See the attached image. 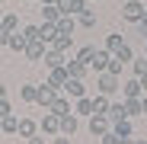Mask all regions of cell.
Returning <instances> with one entry per match:
<instances>
[{
	"label": "cell",
	"mask_w": 147,
	"mask_h": 144,
	"mask_svg": "<svg viewBox=\"0 0 147 144\" xmlns=\"http://www.w3.org/2000/svg\"><path fill=\"white\" fill-rule=\"evenodd\" d=\"M96 87H99V93H106V96H115V93L121 90V77L102 70V74H96Z\"/></svg>",
	"instance_id": "1"
},
{
	"label": "cell",
	"mask_w": 147,
	"mask_h": 144,
	"mask_svg": "<svg viewBox=\"0 0 147 144\" xmlns=\"http://www.w3.org/2000/svg\"><path fill=\"white\" fill-rule=\"evenodd\" d=\"M109 131H112V118L93 112V115H90V135H93V138H102V135H109Z\"/></svg>",
	"instance_id": "2"
},
{
	"label": "cell",
	"mask_w": 147,
	"mask_h": 144,
	"mask_svg": "<svg viewBox=\"0 0 147 144\" xmlns=\"http://www.w3.org/2000/svg\"><path fill=\"white\" fill-rule=\"evenodd\" d=\"M55 99H58V87H51V83L45 80V87H38V93H35V106H42V109L48 112Z\"/></svg>",
	"instance_id": "3"
},
{
	"label": "cell",
	"mask_w": 147,
	"mask_h": 144,
	"mask_svg": "<svg viewBox=\"0 0 147 144\" xmlns=\"http://www.w3.org/2000/svg\"><path fill=\"white\" fill-rule=\"evenodd\" d=\"M144 13H147V7L141 3V0H125V7H121V16H125L128 22H138Z\"/></svg>",
	"instance_id": "4"
},
{
	"label": "cell",
	"mask_w": 147,
	"mask_h": 144,
	"mask_svg": "<svg viewBox=\"0 0 147 144\" xmlns=\"http://www.w3.org/2000/svg\"><path fill=\"white\" fill-rule=\"evenodd\" d=\"M58 10L61 16H80L86 10V0H58Z\"/></svg>",
	"instance_id": "5"
},
{
	"label": "cell",
	"mask_w": 147,
	"mask_h": 144,
	"mask_svg": "<svg viewBox=\"0 0 147 144\" xmlns=\"http://www.w3.org/2000/svg\"><path fill=\"white\" fill-rule=\"evenodd\" d=\"M38 128H42V135H61V115L45 112V118L38 122Z\"/></svg>",
	"instance_id": "6"
},
{
	"label": "cell",
	"mask_w": 147,
	"mask_h": 144,
	"mask_svg": "<svg viewBox=\"0 0 147 144\" xmlns=\"http://www.w3.org/2000/svg\"><path fill=\"white\" fill-rule=\"evenodd\" d=\"M109 61H112V55L106 51V48H96V55H93V61H90V70L102 74V70H109Z\"/></svg>",
	"instance_id": "7"
},
{
	"label": "cell",
	"mask_w": 147,
	"mask_h": 144,
	"mask_svg": "<svg viewBox=\"0 0 147 144\" xmlns=\"http://www.w3.org/2000/svg\"><path fill=\"white\" fill-rule=\"evenodd\" d=\"M61 90H64V96H70V99L86 96V87H83V80H77V77H67V83H64Z\"/></svg>",
	"instance_id": "8"
},
{
	"label": "cell",
	"mask_w": 147,
	"mask_h": 144,
	"mask_svg": "<svg viewBox=\"0 0 147 144\" xmlns=\"http://www.w3.org/2000/svg\"><path fill=\"white\" fill-rule=\"evenodd\" d=\"M64 67H67V77H77V80H83V77H86V70H90L83 61H77L74 55H67V64H64Z\"/></svg>",
	"instance_id": "9"
},
{
	"label": "cell",
	"mask_w": 147,
	"mask_h": 144,
	"mask_svg": "<svg viewBox=\"0 0 147 144\" xmlns=\"http://www.w3.org/2000/svg\"><path fill=\"white\" fill-rule=\"evenodd\" d=\"M67 64V55L64 51H58V48H51L48 45V51H45V67L51 70V67H64Z\"/></svg>",
	"instance_id": "10"
},
{
	"label": "cell",
	"mask_w": 147,
	"mask_h": 144,
	"mask_svg": "<svg viewBox=\"0 0 147 144\" xmlns=\"http://www.w3.org/2000/svg\"><path fill=\"white\" fill-rule=\"evenodd\" d=\"M121 96L125 99H131V96H144V87H141V77H131L121 83Z\"/></svg>",
	"instance_id": "11"
},
{
	"label": "cell",
	"mask_w": 147,
	"mask_h": 144,
	"mask_svg": "<svg viewBox=\"0 0 147 144\" xmlns=\"http://www.w3.org/2000/svg\"><path fill=\"white\" fill-rule=\"evenodd\" d=\"M70 103H74L70 96H58V99L51 103V109H48V112H55V115H61V118H64V115H70V112H74V106H70Z\"/></svg>",
	"instance_id": "12"
},
{
	"label": "cell",
	"mask_w": 147,
	"mask_h": 144,
	"mask_svg": "<svg viewBox=\"0 0 147 144\" xmlns=\"http://www.w3.org/2000/svg\"><path fill=\"white\" fill-rule=\"evenodd\" d=\"M45 51H48V45H45V42H29L22 55H26L29 61H42V58H45Z\"/></svg>",
	"instance_id": "13"
},
{
	"label": "cell",
	"mask_w": 147,
	"mask_h": 144,
	"mask_svg": "<svg viewBox=\"0 0 147 144\" xmlns=\"http://www.w3.org/2000/svg\"><path fill=\"white\" fill-rule=\"evenodd\" d=\"M112 131L118 138H134V128H131V118H115L112 122Z\"/></svg>",
	"instance_id": "14"
},
{
	"label": "cell",
	"mask_w": 147,
	"mask_h": 144,
	"mask_svg": "<svg viewBox=\"0 0 147 144\" xmlns=\"http://www.w3.org/2000/svg\"><path fill=\"white\" fill-rule=\"evenodd\" d=\"M80 128V118H77V112H70V115H64L61 118V135H74Z\"/></svg>",
	"instance_id": "15"
},
{
	"label": "cell",
	"mask_w": 147,
	"mask_h": 144,
	"mask_svg": "<svg viewBox=\"0 0 147 144\" xmlns=\"http://www.w3.org/2000/svg\"><path fill=\"white\" fill-rule=\"evenodd\" d=\"M55 35H58V26H55V22H42V26H38V39H42L45 45H51Z\"/></svg>",
	"instance_id": "16"
},
{
	"label": "cell",
	"mask_w": 147,
	"mask_h": 144,
	"mask_svg": "<svg viewBox=\"0 0 147 144\" xmlns=\"http://www.w3.org/2000/svg\"><path fill=\"white\" fill-rule=\"evenodd\" d=\"M74 112H77V115H93V96H80V99H74Z\"/></svg>",
	"instance_id": "17"
},
{
	"label": "cell",
	"mask_w": 147,
	"mask_h": 144,
	"mask_svg": "<svg viewBox=\"0 0 147 144\" xmlns=\"http://www.w3.org/2000/svg\"><path fill=\"white\" fill-rule=\"evenodd\" d=\"M42 19H45V22H55V26H58V19H61L58 3H42Z\"/></svg>",
	"instance_id": "18"
},
{
	"label": "cell",
	"mask_w": 147,
	"mask_h": 144,
	"mask_svg": "<svg viewBox=\"0 0 147 144\" xmlns=\"http://www.w3.org/2000/svg\"><path fill=\"white\" fill-rule=\"evenodd\" d=\"M51 48H58V51H64V55L74 51V35H61V32H58L55 42H51Z\"/></svg>",
	"instance_id": "19"
},
{
	"label": "cell",
	"mask_w": 147,
	"mask_h": 144,
	"mask_svg": "<svg viewBox=\"0 0 147 144\" xmlns=\"http://www.w3.org/2000/svg\"><path fill=\"white\" fill-rule=\"evenodd\" d=\"M125 115H128V118H134V115H144L141 96H131V99H125Z\"/></svg>",
	"instance_id": "20"
},
{
	"label": "cell",
	"mask_w": 147,
	"mask_h": 144,
	"mask_svg": "<svg viewBox=\"0 0 147 144\" xmlns=\"http://www.w3.org/2000/svg\"><path fill=\"white\" fill-rule=\"evenodd\" d=\"M35 131H38V125L32 122V118H19V128H16V135H19V138H32Z\"/></svg>",
	"instance_id": "21"
},
{
	"label": "cell",
	"mask_w": 147,
	"mask_h": 144,
	"mask_svg": "<svg viewBox=\"0 0 147 144\" xmlns=\"http://www.w3.org/2000/svg\"><path fill=\"white\" fill-rule=\"evenodd\" d=\"M48 83L61 90V87L67 83V67H51V77H48Z\"/></svg>",
	"instance_id": "22"
},
{
	"label": "cell",
	"mask_w": 147,
	"mask_h": 144,
	"mask_svg": "<svg viewBox=\"0 0 147 144\" xmlns=\"http://www.w3.org/2000/svg\"><path fill=\"white\" fill-rule=\"evenodd\" d=\"M109 106H112V103H109V96H106V93H96V96H93V112L106 115V112H109Z\"/></svg>",
	"instance_id": "23"
},
{
	"label": "cell",
	"mask_w": 147,
	"mask_h": 144,
	"mask_svg": "<svg viewBox=\"0 0 147 144\" xmlns=\"http://www.w3.org/2000/svg\"><path fill=\"white\" fill-rule=\"evenodd\" d=\"M74 26H77L74 16H61V19H58V32H61V35H74Z\"/></svg>",
	"instance_id": "24"
},
{
	"label": "cell",
	"mask_w": 147,
	"mask_h": 144,
	"mask_svg": "<svg viewBox=\"0 0 147 144\" xmlns=\"http://www.w3.org/2000/svg\"><path fill=\"white\" fill-rule=\"evenodd\" d=\"M121 45H125V39H121L118 32H112V35H106V51H109V55H115V51H118Z\"/></svg>",
	"instance_id": "25"
},
{
	"label": "cell",
	"mask_w": 147,
	"mask_h": 144,
	"mask_svg": "<svg viewBox=\"0 0 147 144\" xmlns=\"http://www.w3.org/2000/svg\"><path fill=\"white\" fill-rule=\"evenodd\" d=\"M35 93H38V87L35 83H26V87H19V99L22 103H35Z\"/></svg>",
	"instance_id": "26"
},
{
	"label": "cell",
	"mask_w": 147,
	"mask_h": 144,
	"mask_svg": "<svg viewBox=\"0 0 147 144\" xmlns=\"http://www.w3.org/2000/svg\"><path fill=\"white\" fill-rule=\"evenodd\" d=\"M0 26H3L7 32H19V16L16 13H7L3 19H0Z\"/></svg>",
	"instance_id": "27"
},
{
	"label": "cell",
	"mask_w": 147,
	"mask_h": 144,
	"mask_svg": "<svg viewBox=\"0 0 147 144\" xmlns=\"http://www.w3.org/2000/svg\"><path fill=\"white\" fill-rule=\"evenodd\" d=\"M7 45L13 48V51H19V55H22V51H26V45H29V42H26V39H22L19 32H10V42H7Z\"/></svg>",
	"instance_id": "28"
},
{
	"label": "cell",
	"mask_w": 147,
	"mask_h": 144,
	"mask_svg": "<svg viewBox=\"0 0 147 144\" xmlns=\"http://www.w3.org/2000/svg\"><path fill=\"white\" fill-rule=\"evenodd\" d=\"M16 128H19V118L16 115H7L3 122H0V131H3V135H16Z\"/></svg>",
	"instance_id": "29"
},
{
	"label": "cell",
	"mask_w": 147,
	"mask_h": 144,
	"mask_svg": "<svg viewBox=\"0 0 147 144\" xmlns=\"http://www.w3.org/2000/svg\"><path fill=\"white\" fill-rule=\"evenodd\" d=\"M93 55H96V48H93V45H83V48H77V55H74V58H77V61H83V64L90 67Z\"/></svg>",
	"instance_id": "30"
},
{
	"label": "cell",
	"mask_w": 147,
	"mask_h": 144,
	"mask_svg": "<svg viewBox=\"0 0 147 144\" xmlns=\"http://www.w3.org/2000/svg\"><path fill=\"white\" fill-rule=\"evenodd\" d=\"M115 58H118L121 64H131V61H134V51H131V45L125 42V45H121V48H118V51H115Z\"/></svg>",
	"instance_id": "31"
},
{
	"label": "cell",
	"mask_w": 147,
	"mask_h": 144,
	"mask_svg": "<svg viewBox=\"0 0 147 144\" xmlns=\"http://www.w3.org/2000/svg\"><path fill=\"white\" fill-rule=\"evenodd\" d=\"M106 115H109V118H112V122H115V118H128V115H125V99H121V103H112V106H109V112H106Z\"/></svg>",
	"instance_id": "32"
},
{
	"label": "cell",
	"mask_w": 147,
	"mask_h": 144,
	"mask_svg": "<svg viewBox=\"0 0 147 144\" xmlns=\"http://www.w3.org/2000/svg\"><path fill=\"white\" fill-rule=\"evenodd\" d=\"M77 22H80L83 29H93V26H96V13H93V10H83V13L77 16Z\"/></svg>",
	"instance_id": "33"
},
{
	"label": "cell",
	"mask_w": 147,
	"mask_h": 144,
	"mask_svg": "<svg viewBox=\"0 0 147 144\" xmlns=\"http://www.w3.org/2000/svg\"><path fill=\"white\" fill-rule=\"evenodd\" d=\"M131 70H134V77H144L147 74V58H134L131 61Z\"/></svg>",
	"instance_id": "34"
},
{
	"label": "cell",
	"mask_w": 147,
	"mask_h": 144,
	"mask_svg": "<svg viewBox=\"0 0 147 144\" xmlns=\"http://www.w3.org/2000/svg\"><path fill=\"white\" fill-rule=\"evenodd\" d=\"M22 39H26V42H42L38 39V26H26V29H22Z\"/></svg>",
	"instance_id": "35"
},
{
	"label": "cell",
	"mask_w": 147,
	"mask_h": 144,
	"mask_svg": "<svg viewBox=\"0 0 147 144\" xmlns=\"http://www.w3.org/2000/svg\"><path fill=\"white\" fill-rule=\"evenodd\" d=\"M121 67H125V64H121V61L112 55V61H109V74H118V77H121Z\"/></svg>",
	"instance_id": "36"
},
{
	"label": "cell",
	"mask_w": 147,
	"mask_h": 144,
	"mask_svg": "<svg viewBox=\"0 0 147 144\" xmlns=\"http://www.w3.org/2000/svg\"><path fill=\"white\" fill-rule=\"evenodd\" d=\"M102 144H121V138L115 131H109V135H102Z\"/></svg>",
	"instance_id": "37"
},
{
	"label": "cell",
	"mask_w": 147,
	"mask_h": 144,
	"mask_svg": "<svg viewBox=\"0 0 147 144\" xmlns=\"http://www.w3.org/2000/svg\"><path fill=\"white\" fill-rule=\"evenodd\" d=\"M7 115H13V109H10L7 99H0V118H7Z\"/></svg>",
	"instance_id": "38"
},
{
	"label": "cell",
	"mask_w": 147,
	"mask_h": 144,
	"mask_svg": "<svg viewBox=\"0 0 147 144\" xmlns=\"http://www.w3.org/2000/svg\"><path fill=\"white\" fill-rule=\"evenodd\" d=\"M138 29H141V35H144V39H147V13H144V16H141V19H138Z\"/></svg>",
	"instance_id": "39"
},
{
	"label": "cell",
	"mask_w": 147,
	"mask_h": 144,
	"mask_svg": "<svg viewBox=\"0 0 147 144\" xmlns=\"http://www.w3.org/2000/svg\"><path fill=\"white\" fill-rule=\"evenodd\" d=\"M51 144H70V135H55Z\"/></svg>",
	"instance_id": "40"
},
{
	"label": "cell",
	"mask_w": 147,
	"mask_h": 144,
	"mask_svg": "<svg viewBox=\"0 0 147 144\" xmlns=\"http://www.w3.org/2000/svg\"><path fill=\"white\" fill-rule=\"evenodd\" d=\"M29 144H45V138H42V135H32V138H29Z\"/></svg>",
	"instance_id": "41"
},
{
	"label": "cell",
	"mask_w": 147,
	"mask_h": 144,
	"mask_svg": "<svg viewBox=\"0 0 147 144\" xmlns=\"http://www.w3.org/2000/svg\"><path fill=\"white\" fill-rule=\"evenodd\" d=\"M141 106H144V115H147V93L141 96Z\"/></svg>",
	"instance_id": "42"
},
{
	"label": "cell",
	"mask_w": 147,
	"mask_h": 144,
	"mask_svg": "<svg viewBox=\"0 0 147 144\" xmlns=\"http://www.w3.org/2000/svg\"><path fill=\"white\" fill-rule=\"evenodd\" d=\"M0 99H7V87L3 83H0Z\"/></svg>",
	"instance_id": "43"
},
{
	"label": "cell",
	"mask_w": 147,
	"mask_h": 144,
	"mask_svg": "<svg viewBox=\"0 0 147 144\" xmlns=\"http://www.w3.org/2000/svg\"><path fill=\"white\" fill-rule=\"evenodd\" d=\"M141 87H144V93H147V74H144V77H141Z\"/></svg>",
	"instance_id": "44"
},
{
	"label": "cell",
	"mask_w": 147,
	"mask_h": 144,
	"mask_svg": "<svg viewBox=\"0 0 147 144\" xmlns=\"http://www.w3.org/2000/svg\"><path fill=\"white\" fill-rule=\"evenodd\" d=\"M38 3H58V0H38Z\"/></svg>",
	"instance_id": "45"
},
{
	"label": "cell",
	"mask_w": 147,
	"mask_h": 144,
	"mask_svg": "<svg viewBox=\"0 0 147 144\" xmlns=\"http://www.w3.org/2000/svg\"><path fill=\"white\" fill-rule=\"evenodd\" d=\"M131 144H147V141H138V138H134V141H131Z\"/></svg>",
	"instance_id": "46"
},
{
	"label": "cell",
	"mask_w": 147,
	"mask_h": 144,
	"mask_svg": "<svg viewBox=\"0 0 147 144\" xmlns=\"http://www.w3.org/2000/svg\"><path fill=\"white\" fill-rule=\"evenodd\" d=\"M26 3H35V0H26Z\"/></svg>",
	"instance_id": "47"
},
{
	"label": "cell",
	"mask_w": 147,
	"mask_h": 144,
	"mask_svg": "<svg viewBox=\"0 0 147 144\" xmlns=\"http://www.w3.org/2000/svg\"><path fill=\"white\" fill-rule=\"evenodd\" d=\"M0 122H3V118H0Z\"/></svg>",
	"instance_id": "48"
}]
</instances>
